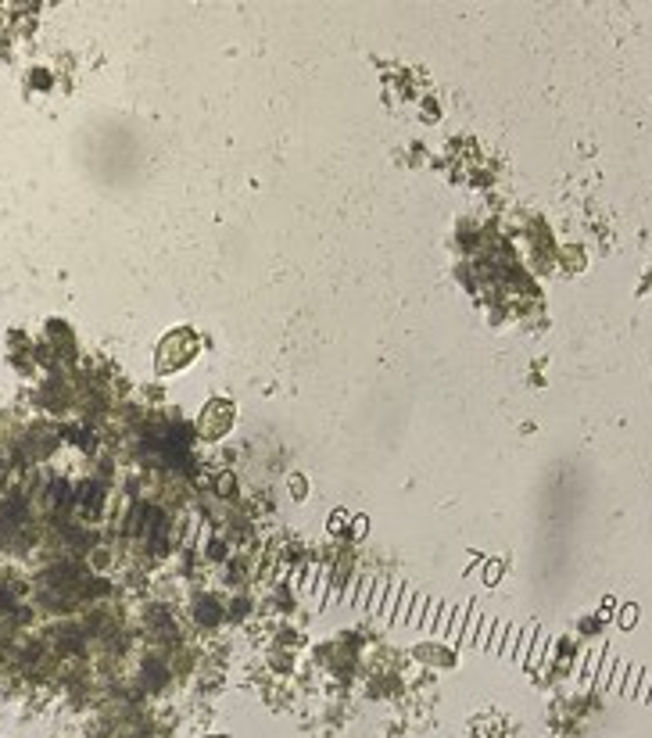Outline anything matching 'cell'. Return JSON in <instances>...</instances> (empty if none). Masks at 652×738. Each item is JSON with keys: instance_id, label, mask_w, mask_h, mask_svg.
Listing matches in <instances>:
<instances>
[{"instance_id": "obj_1", "label": "cell", "mask_w": 652, "mask_h": 738, "mask_svg": "<svg viewBox=\"0 0 652 738\" xmlns=\"http://www.w3.org/2000/svg\"><path fill=\"white\" fill-rule=\"evenodd\" d=\"M194 355H198V337L190 334V330H172L162 341V348H158V369H162V373H172V369H180L183 362H190Z\"/></svg>"}]
</instances>
